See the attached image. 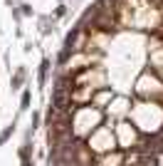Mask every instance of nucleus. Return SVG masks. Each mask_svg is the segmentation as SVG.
Returning a JSON list of instances; mask_svg holds the SVG:
<instances>
[{"label":"nucleus","instance_id":"f257e3e1","mask_svg":"<svg viewBox=\"0 0 163 166\" xmlns=\"http://www.w3.org/2000/svg\"><path fill=\"white\" fill-rule=\"evenodd\" d=\"M27 104H30V94L25 92V94H22V107H27Z\"/></svg>","mask_w":163,"mask_h":166}]
</instances>
